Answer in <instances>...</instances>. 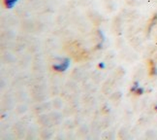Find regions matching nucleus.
Instances as JSON below:
<instances>
[{
    "instance_id": "nucleus-6",
    "label": "nucleus",
    "mask_w": 157,
    "mask_h": 140,
    "mask_svg": "<svg viewBox=\"0 0 157 140\" xmlns=\"http://www.w3.org/2000/svg\"><path fill=\"white\" fill-rule=\"evenodd\" d=\"M99 67H100L101 69H103V68H105V67H106V65H105V63H104V62H100V63H99Z\"/></svg>"
},
{
    "instance_id": "nucleus-7",
    "label": "nucleus",
    "mask_w": 157,
    "mask_h": 140,
    "mask_svg": "<svg viewBox=\"0 0 157 140\" xmlns=\"http://www.w3.org/2000/svg\"><path fill=\"white\" fill-rule=\"evenodd\" d=\"M154 109H155V111L157 112V103H156V104H155V106H154Z\"/></svg>"
},
{
    "instance_id": "nucleus-4",
    "label": "nucleus",
    "mask_w": 157,
    "mask_h": 140,
    "mask_svg": "<svg viewBox=\"0 0 157 140\" xmlns=\"http://www.w3.org/2000/svg\"><path fill=\"white\" fill-rule=\"evenodd\" d=\"M135 94H139V95H142V94H144V89L143 88V87H139L138 88V90H136V93Z\"/></svg>"
},
{
    "instance_id": "nucleus-1",
    "label": "nucleus",
    "mask_w": 157,
    "mask_h": 140,
    "mask_svg": "<svg viewBox=\"0 0 157 140\" xmlns=\"http://www.w3.org/2000/svg\"><path fill=\"white\" fill-rule=\"evenodd\" d=\"M69 66H70V59L67 58H64L60 59L58 62L54 63L52 65V68L57 72H64L69 68Z\"/></svg>"
},
{
    "instance_id": "nucleus-2",
    "label": "nucleus",
    "mask_w": 157,
    "mask_h": 140,
    "mask_svg": "<svg viewBox=\"0 0 157 140\" xmlns=\"http://www.w3.org/2000/svg\"><path fill=\"white\" fill-rule=\"evenodd\" d=\"M17 2H19V0H4V4L7 9L14 8Z\"/></svg>"
},
{
    "instance_id": "nucleus-3",
    "label": "nucleus",
    "mask_w": 157,
    "mask_h": 140,
    "mask_svg": "<svg viewBox=\"0 0 157 140\" xmlns=\"http://www.w3.org/2000/svg\"><path fill=\"white\" fill-rule=\"evenodd\" d=\"M139 87H140V83H139V82H135L134 84H133V86L131 87V92L132 93H136V90H138Z\"/></svg>"
},
{
    "instance_id": "nucleus-5",
    "label": "nucleus",
    "mask_w": 157,
    "mask_h": 140,
    "mask_svg": "<svg viewBox=\"0 0 157 140\" xmlns=\"http://www.w3.org/2000/svg\"><path fill=\"white\" fill-rule=\"evenodd\" d=\"M151 74L153 76H157V67L156 66H153V67L151 68Z\"/></svg>"
}]
</instances>
